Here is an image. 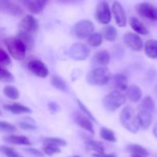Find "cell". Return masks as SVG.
Segmentation results:
<instances>
[{
    "label": "cell",
    "mask_w": 157,
    "mask_h": 157,
    "mask_svg": "<svg viewBox=\"0 0 157 157\" xmlns=\"http://www.w3.org/2000/svg\"><path fill=\"white\" fill-rule=\"evenodd\" d=\"M58 3L64 5H70V4H75V3L78 2L79 0H55Z\"/></svg>",
    "instance_id": "obj_42"
},
{
    "label": "cell",
    "mask_w": 157,
    "mask_h": 157,
    "mask_svg": "<svg viewBox=\"0 0 157 157\" xmlns=\"http://www.w3.org/2000/svg\"><path fill=\"white\" fill-rule=\"evenodd\" d=\"M0 152L7 157H24L12 148L6 146H0Z\"/></svg>",
    "instance_id": "obj_35"
},
{
    "label": "cell",
    "mask_w": 157,
    "mask_h": 157,
    "mask_svg": "<svg viewBox=\"0 0 157 157\" xmlns=\"http://www.w3.org/2000/svg\"><path fill=\"white\" fill-rule=\"evenodd\" d=\"M127 149L132 154L140 155V156H149V152L144 147L137 145V144H131V145H129Z\"/></svg>",
    "instance_id": "obj_30"
},
{
    "label": "cell",
    "mask_w": 157,
    "mask_h": 157,
    "mask_svg": "<svg viewBox=\"0 0 157 157\" xmlns=\"http://www.w3.org/2000/svg\"><path fill=\"white\" fill-rule=\"evenodd\" d=\"M131 157H146L144 156H140V155H136V154H132Z\"/></svg>",
    "instance_id": "obj_47"
},
{
    "label": "cell",
    "mask_w": 157,
    "mask_h": 157,
    "mask_svg": "<svg viewBox=\"0 0 157 157\" xmlns=\"http://www.w3.org/2000/svg\"><path fill=\"white\" fill-rule=\"evenodd\" d=\"M156 108L154 101L150 96H147L143 99L140 104V110H145V111L150 112L153 113Z\"/></svg>",
    "instance_id": "obj_24"
},
{
    "label": "cell",
    "mask_w": 157,
    "mask_h": 157,
    "mask_svg": "<svg viewBox=\"0 0 157 157\" xmlns=\"http://www.w3.org/2000/svg\"><path fill=\"white\" fill-rule=\"evenodd\" d=\"M16 38H18L25 44L26 49H28V50H32L34 48V46H35V40H34V38L32 35V34L20 31L17 34Z\"/></svg>",
    "instance_id": "obj_19"
},
{
    "label": "cell",
    "mask_w": 157,
    "mask_h": 157,
    "mask_svg": "<svg viewBox=\"0 0 157 157\" xmlns=\"http://www.w3.org/2000/svg\"><path fill=\"white\" fill-rule=\"evenodd\" d=\"M124 42L126 45L133 51H140L144 47V42L140 37L133 32L126 33L124 36Z\"/></svg>",
    "instance_id": "obj_11"
},
{
    "label": "cell",
    "mask_w": 157,
    "mask_h": 157,
    "mask_svg": "<svg viewBox=\"0 0 157 157\" xmlns=\"http://www.w3.org/2000/svg\"><path fill=\"white\" fill-rule=\"evenodd\" d=\"M51 84L53 87L57 88L59 90H62V91H66V83L64 82V80L61 78L60 77L58 76H53L51 78Z\"/></svg>",
    "instance_id": "obj_31"
},
{
    "label": "cell",
    "mask_w": 157,
    "mask_h": 157,
    "mask_svg": "<svg viewBox=\"0 0 157 157\" xmlns=\"http://www.w3.org/2000/svg\"><path fill=\"white\" fill-rule=\"evenodd\" d=\"M136 116L140 127L144 130H147L152 124V113L145 110H140Z\"/></svg>",
    "instance_id": "obj_15"
},
{
    "label": "cell",
    "mask_w": 157,
    "mask_h": 157,
    "mask_svg": "<svg viewBox=\"0 0 157 157\" xmlns=\"http://www.w3.org/2000/svg\"><path fill=\"white\" fill-rule=\"evenodd\" d=\"M17 130L15 126L10 123L6 122V121H0V131L4 132V133H15Z\"/></svg>",
    "instance_id": "obj_36"
},
{
    "label": "cell",
    "mask_w": 157,
    "mask_h": 157,
    "mask_svg": "<svg viewBox=\"0 0 157 157\" xmlns=\"http://www.w3.org/2000/svg\"><path fill=\"white\" fill-rule=\"evenodd\" d=\"M153 135L155 136V137L157 139V123L156 124H155V126L153 127Z\"/></svg>",
    "instance_id": "obj_46"
},
{
    "label": "cell",
    "mask_w": 157,
    "mask_h": 157,
    "mask_svg": "<svg viewBox=\"0 0 157 157\" xmlns=\"http://www.w3.org/2000/svg\"><path fill=\"white\" fill-rule=\"evenodd\" d=\"M102 35L107 41H113L117 37V32L113 25H107L103 29Z\"/></svg>",
    "instance_id": "obj_26"
},
{
    "label": "cell",
    "mask_w": 157,
    "mask_h": 157,
    "mask_svg": "<svg viewBox=\"0 0 157 157\" xmlns=\"http://www.w3.org/2000/svg\"><path fill=\"white\" fill-rule=\"evenodd\" d=\"M111 11L108 3L106 2L99 3L95 12V18L97 21L101 24L107 25L111 21Z\"/></svg>",
    "instance_id": "obj_9"
},
{
    "label": "cell",
    "mask_w": 157,
    "mask_h": 157,
    "mask_svg": "<svg viewBox=\"0 0 157 157\" xmlns=\"http://www.w3.org/2000/svg\"><path fill=\"white\" fill-rule=\"evenodd\" d=\"M78 107H79V108L81 109V110L82 111V113H84V115H86V116H87V117H88L91 121L96 122V119H95V117H94V115L90 113V111L88 110V109H87V107H86V106L84 105V104H83L81 101H79V100H78Z\"/></svg>",
    "instance_id": "obj_37"
},
{
    "label": "cell",
    "mask_w": 157,
    "mask_h": 157,
    "mask_svg": "<svg viewBox=\"0 0 157 157\" xmlns=\"http://www.w3.org/2000/svg\"><path fill=\"white\" fill-rule=\"evenodd\" d=\"M110 79V71L104 66L95 67L87 75V81L91 85L104 86L108 83Z\"/></svg>",
    "instance_id": "obj_1"
},
{
    "label": "cell",
    "mask_w": 157,
    "mask_h": 157,
    "mask_svg": "<svg viewBox=\"0 0 157 157\" xmlns=\"http://www.w3.org/2000/svg\"><path fill=\"white\" fill-rule=\"evenodd\" d=\"M100 136L106 141H109L111 143H115L117 141L114 133L107 127H101L100 129Z\"/></svg>",
    "instance_id": "obj_28"
},
{
    "label": "cell",
    "mask_w": 157,
    "mask_h": 157,
    "mask_svg": "<svg viewBox=\"0 0 157 157\" xmlns=\"http://www.w3.org/2000/svg\"><path fill=\"white\" fill-rule=\"evenodd\" d=\"M68 54L75 61H84L90 55V49L82 43H75L70 48Z\"/></svg>",
    "instance_id": "obj_8"
},
{
    "label": "cell",
    "mask_w": 157,
    "mask_h": 157,
    "mask_svg": "<svg viewBox=\"0 0 157 157\" xmlns=\"http://www.w3.org/2000/svg\"><path fill=\"white\" fill-rule=\"evenodd\" d=\"M130 25L136 33L146 35L149 33L147 28L136 17H132L130 19Z\"/></svg>",
    "instance_id": "obj_22"
},
{
    "label": "cell",
    "mask_w": 157,
    "mask_h": 157,
    "mask_svg": "<svg viewBox=\"0 0 157 157\" xmlns=\"http://www.w3.org/2000/svg\"><path fill=\"white\" fill-rule=\"evenodd\" d=\"M42 150L44 153L48 156H52L55 153H61V150L58 146L55 145V144H48V143H44Z\"/></svg>",
    "instance_id": "obj_32"
},
{
    "label": "cell",
    "mask_w": 157,
    "mask_h": 157,
    "mask_svg": "<svg viewBox=\"0 0 157 157\" xmlns=\"http://www.w3.org/2000/svg\"><path fill=\"white\" fill-rule=\"evenodd\" d=\"M73 118L75 122L78 125L82 127L85 130L88 131L91 134L94 133V125L92 124L91 121L87 117L86 115L83 113H79V112H75L73 114Z\"/></svg>",
    "instance_id": "obj_14"
},
{
    "label": "cell",
    "mask_w": 157,
    "mask_h": 157,
    "mask_svg": "<svg viewBox=\"0 0 157 157\" xmlns=\"http://www.w3.org/2000/svg\"><path fill=\"white\" fill-rule=\"evenodd\" d=\"M4 140L6 142L11 144H15V145H24V146H30L31 142L25 136H16V135H9V136H5Z\"/></svg>",
    "instance_id": "obj_21"
},
{
    "label": "cell",
    "mask_w": 157,
    "mask_h": 157,
    "mask_svg": "<svg viewBox=\"0 0 157 157\" xmlns=\"http://www.w3.org/2000/svg\"><path fill=\"white\" fill-rule=\"evenodd\" d=\"M18 28H19L20 31L29 34H34L38 32L39 25H38L36 18H34L32 15H28L23 17V18L18 24Z\"/></svg>",
    "instance_id": "obj_10"
},
{
    "label": "cell",
    "mask_w": 157,
    "mask_h": 157,
    "mask_svg": "<svg viewBox=\"0 0 157 157\" xmlns=\"http://www.w3.org/2000/svg\"><path fill=\"white\" fill-rule=\"evenodd\" d=\"M44 143H48V144H55L58 147H65L67 145L66 141L64 140L59 139V138H54V137H48L44 139Z\"/></svg>",
    "instance_id": "obj_38"
},
{
    "label": "cell",
    "mask_w": 157,
    "mask_h": 157,
    "mask_svg": "<svg viewBox=\"0 0 157 157\" xmlns=\"http://www.w3.org/2000/svg\"><path fill=\"white\" fill-rule=\"evenodd\" d=\"M1 115H2V111H1V110H0V116H1Z\"/></svg>",
    "instance_id": "obj_48"
},
{
    "label": "cell",
    "mask_w": 157,
    "mask_h": 157,
    "mask_svg": "<svg viewBox=\"0 0 157 157\" xmlns=\"http://www.w3.org/2000/svg\"><path fill=\"white\" fill-rule=\"evenodd\" d=\"M156 92H157V86H156Z\"/></svg>",
    "instance_id": "obj_50"
},
{
    "label": "cell",
    "mask_w": 157,
    "mask_h": 157,
    "mask_svg": "<svg viewBox=\"0 0 157 157\" xmlns=\"http://www.w3.org/2000/svg\"><path fill=\"white\" fill-rule=\"evenodd\" d=\"M86 149L89 151H94L96 153H104V147L101 142L97 140H88L85 144Z\"/></svg>",
    "instance_id": "obj_25"
},
{
    "label": "cell",
    "mask_w": 157,
    "mask_h": 157,
    "mask_svg": "<svg viewBox=\"0 0 157 157\" xmlns=\"http://www.w3.org/2000/svg\"><path fill=\"white\" fill-rule=\"evenodd\" d=\"M110 61V55L108 52L105 50H102L98 52V53L94 55L92 58L94 64L100 66H106L109 64Z\"/></svg>",
    "instance_id": "obj_16"
},
{
    "label": "cell",
    "mask_w": 157,
    "mask_h": 157,
    "mask_svg": "<svg viewBox=\"0 0 157 157\" xmlns=\"http://www.w3.org/2000/svg\"><path fill=\"white\" fill-rule=\"evenodd\" d=\"M0 12L14 17H21L24 13L22 8L12 0H0Z\"/></svg>",
    "instance_id": "obj_7"
},
{
    "label": "cell",
    "mask_w": 157,
    "mask_h": 157,
    "mask_svg": "<svg viewBox=\"0 0 157 157\" xmlns=\"http://www.w3.org/2000/svg\"><path fill=\"white\" fill-rule=\"evenodd\" d=\"M48 1L49 0H31L27 8L32 13L40 14L44 10Z\"/></svg>",
    "instance_id": "obj_20"
},
{
    "label": "cell",
    "mask_w": 157,
    "mask_h": 157,
    "mask_svg": "<svg viewBox=\"0 0 157 157\" xmlns=\"http://www.w3.org/2000/svg\"><path fill=\"white\" fill-rule=\"evenodd\" d=\"M94 157H117L116 154L114 153H111V154H105V153H95L93 154Z\"/></svg>",
    "instance_id": "obj_43"
},
{
    "label": "cell",
    "mask_w": 157,
    "mask_h": 157,
    "mask_svg": "<svg viewBox=\"0 0 157 157\" xmlns=\"http://www.w3.org/2000/svg\"><path fill=\"white\" fill-rule=\"evenodd\" d=\"M112 13L115 18L117 25L119 27H125L127 25V15L124 9L118 2H114L112 5Z\"/></svg>",
    "instance_id": "obj_12"
},
{
    "label": "cell",
    "mask_w": 157,
    "mask_h": 157,
    "mask_svg": "<svg viewBox=\"0 0 157 157\" xmlns=\"http://www.w3.org/2000/svg\"><path fill=\"white\" fill-rule=\"evenodd\" d=\"M126 90H127V98L130 101H132V102L136 103L138 101H140V100L142 98V90L137 85L133 84V85L130 86L129 87H127V89Z\"/></svg>",
    "instance_id": "obj_17"
},
{
    "label": "cell",
    "mask_w": 157,
    "mask_h": 157,
    "mask_svg": "<svg viewBox=\"0 0 157 157\" xmlns=\"http://www.w3.org/2000/svg\"><path fill=\"white\" fill-rule=\"evenodd\" d=\"M5 110L10 111L11 113L14 114H22V113H31L32 110L29 107H25L24 105L18 104V103H14L12 104H6L3 106Z\"/></svg>",
    "instance_id": "obj_18"
},
{
    "label": "cell",
    "mask_w": 157,
    "mask_h": 157,
    "mask_svg": "<svg viewBox=\"0 0 157 157\" xmlns=\"http://www.w3.org/2000/svg\"><path fill=\"white\" fill-rule=\"evenodd\" d=\"M145 53L147 57L153 59L157 58V40H149L146 42Z\"/></svg>",
    "instance_id": "obj_23"
},
{
    "label": "cell",
    "mask_w": 157,
    "mask_h": 157,
    "mask_svg": "<svg viewBox=\"0 0 157 157\" xmlns=\"http://www.w3.org/2000/svg\"><path fill=\"white\" fill-rule=\"evenodd\" d=\"M114 83L120 90H126L128 87V79L126 75L117 74L114 76Z\"/></svg>",
    "instance_id": "obj_27"
},
{
    "label": "cell",
    "mask_w": 157,
    "mask_h": 157,
    "mask_svg": "<svg viewBox=\"0 0 157 157\" xmlns=\"http://www.w3.org/2000/svg\"><path fill=\"white\" fill-rule=\"evenodd\" d=\"M15 81V78L11 72L6 68L0 67V81L6 83H12Z\"/></svg>",
    "instance_id": "obj_34"
},
{
    "label": "cell",
    "mask_w": 157,
    "mask_h": 157,
    "mask_svg": "<svg viewBox=\"0 0 157 157\" xmlns=\"http://www.w3.org/2000/svg\"><path fill=\"white\" fill-rule=\"evenodd\" d=\"M18 127L24 130H35L36 129V127L33 125L32 124H30L26 121H21V122L18 123Z\"/></svg>",
    "instance_id": "obj_40"
},
{
    "label": "cell",
    "mask_w": 157,
    "mask_h": 157,
    "mask_svg": "<svg viewBox=\"0 0 157 157\" xmlns=\"http://www.w3.org/2000/svg\"><path fill=\"white\" fill-rule=\"evenodd\" d=\"M11 64V59L9 55L0 48V64L2 66H7Z\"/></svg>",
    "instance_id": "obj_39"
},
{
    "label": "cell",
    "mask_w": 157,
    "mask_h": 157,
    "mask_svg": "<svg viewBox=\"0 0 157 157\" xmlns=\"http://www.w3.org/2000/svg\"><path fill=\"white\" fill-rule=\"evenodd\" d=\"M17 1L19 2L21 5H23V6H25V7H28L31 0H17Z\"/></svg>",
    "instance_id": "obj_45"
},
{
    "label": "cell",
    "mask_w": 157,
    "mask_h": 157,
    "mask_svg": "<svg viewBox=\"0 0 157 157\" xmlns=\"http://www.w3.org/2000/svg\"><path fill=\"white\" fill-rule=\"evenodd\" d=\"M103 42V36L100 33H93L88 37V43L92 47H99Z\"/></svg>",
    "instance_id": "obj_33"
},
{
    "label": "cell",
    "mask_w": 157,
    "mask_h": 157,
    "mask_svg": "<svg viewBox=\"0 0 157 157\" xmlns=\"http://www.w3.org/2000/svg\"><path fill=\"white\" fill-rule=\"evenodd\" d=\"M74 157H81L80 156H74Z\"/></svg>",
    "instance_id": "obj_49"
},
{
    "label": "cell",
    "mask_w": 157,
    "mask_h": 157,
    "mask_svg": "<svg viewBox=\"0 0 157 157\" xmlns=\"http://www.w3.org/2000/svg\"><path fill=\"white\" fill-rule=\"evenodd\" d=\"M25 151L28 153H30V154L33 155V156H44V154H43L42 152L39 151L38 150L35 148H27L25 149Z\"/></svg>",
    "instance_id": "obj_41"
},
{
    "label": "cell",
    "mask_w": 157,
    "mask_h": 157,
    "mask_svg": "<svg viewBox=\"0 0 157 157\" xmlns=\"http://www.w3.org/2000/svg\"><path fill=\"white\" fill-rule=\"evenodd\" d=\"M5 43L12 58L18 61L24 59L26 55V48L18 38L9 37L5 40Z\"/></svg>",
    "instance_id": "obj_3"
},
{
    "label": "cell",
    "mask_w": 157,
    "mask_h": 157,
    "mask_svg": "<svg viewBox=\"0 0 157 157\" xmlns=\"http://www.w3.org/2000/svg\"><path fill=\"white\" fill-rule=\"evenodd\" d=\"M94 31V25L88 20H82L75 25V33L80 39L87 38L93 34Z\"/></svg>",
    "instance_id": "obj_5"
},
{
    "label": "cell",
    "mask_w": 157,
    "mask_h": 157,
    "mask_svg": "<svg viewBox=\"0 0 157 157\" xmlns=\"http://www.w3.org/2000/svg\"><path fill=\"white\" fill-rule=\"evenodd\" d=\"M3 93L8 98L11 100H17L19 98L20 93L18 89L14 86L7 85L3 89Z\"/></svg>",
    "instance_id": "obj_29"
},
{
    "label": "cell",
    "mask_w": 157,
    "mask_h": 157,
    "mask_svg": "<svg viewBox=\"0 0 157 157\" xmlns=\"http://www.w3.org/2000/svg\"><path fill=\"white\" fill-rule=\"evenodd\" d=\"M48 107L49 109H50V110H52V112H55L58 110V106L56 103H50V104H48Z\"/></svg>",
    "instance_id": "obj_44"
},
{
    "label": "cell",
    "mask_w": 157,
    "mask_h": 157,
    "mask_svg": "<svg viewBox=\"0 0 157 157\" xmlns=\"http://www.w3.org/2000/svg\"><path fill=\"white\" fill-rule=\"evenodd\" d=\"M136 13L150 21H157V8L147 2L139 3L135 7Z\"/></svg>",
    "instance_id": "obj_6"
},
{
    "label": "cell",
    "mask_w": 157,
    "mask_h": 157,
    "mask_svg": "<svg viewBox=\"0 0 157 157\" xmlns=\"http://www.w3.org/2000/svg\"><path fill=\"white\" fill-rule=\"evenodd\" d=\"M121 123L124 128L132 133H136L139 131L140 126L138 123L137 116L135 114L133 109L130 107H126L123 109L120 117Z\"/></svg>",
    "instance_id": "obj_2"
},
{
    "label": "cell",
    "mask_w": 157,
    "mask_h": 157,
    "mask_svg": "<svg viewBox=\"0 0 157 157\" xmlns=\"http://www.w3.org/2000/svg\"><path fill=\"white\" fill-rule=\"evenodd\" d=\"M28 68L38 78H45L48 75V69L40 60H32L29 61Z\"/></svg>",
    "instance_id": "obj_13"
},
{
    "label": "cell",
    "mask_w": 157,
    "mask_h": 157,
    "mask_svg": "<svg viewBox=\"0 0 157 157\" xmlns=\"http://www.w3.org/2000/svg\"><path fill=\"white\" fill-rule=\"evenodd\" d=\"M126 97L121 91L115 90L106 95L103 99V105L108 111L113 112L125 104Z\"/></svg>",
    "instance_id": "obj_4"
}]
</instances>
